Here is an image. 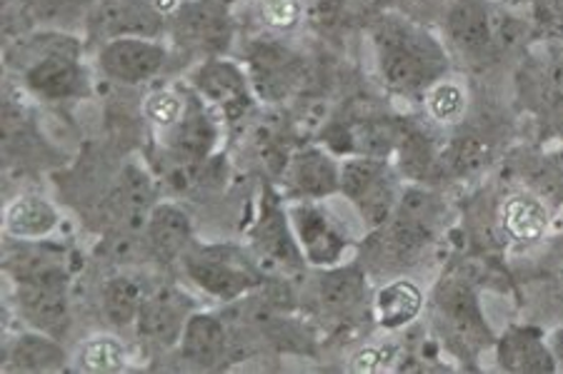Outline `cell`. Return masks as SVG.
I'll list each match as a JSON object with an SVG mask.
<instances>
[{
    "mask_svg": "<svg viewBox=\"0 0 563 374\" xmlns=\"http://www.w3.org/2000/svg\"><path fill=\"white\" fill-rule=\"evenodd\" d=\"M376 76L390 95L421 100L426 90L451 72V56L443 38L429 25L398 11L376 15L368 25Z\"/></svg>",
    "mask_w": 563,
    "mask_h": 374,
    "instance_id": "1",
    "label": "cell"
},
{
    "mask_svg": "<svg viewBox=\"0 0 563 374\" xmlns=\"http://www.w3.org/2000/svg\"><path fill=\"white\" fill-rule=\"evenodd\" d=\"M8 60L21 70L23 88L43 103H68V100H84L90 93L84 41L66 31L23 35L8 50Z\"/></svg>",
    "mask_w": 563,
    "mask_h": 374,
    "instance_id": "2",
    "label": "cell"
},
{
    "mask_svg": "<svg viewBox=\"0 0 563 374\" xmlns=\"http://www.w3.org/2000/svg\"><path fill=\"white\" fill-rule=\"evenodd\" d=\"M449 205L435 190L408 182L401 200L380 230L371 233L378 237V254L396 268H411L426 258L446 230Z\"/></svg>",
    "mask_w": 563,
    "mask_h": 374,
    "instance_id": "3",
    "label": "cell"
},
{
    "mask_svg": "<svg viewBox=\"0 0 563 374\" xmlns=\"http://www.w3.org/2000/svg\"><path fill=\"white\" fill-rule=\"evenodd\" d=\"M431 307L441 340H446L461 358H478L484 350H494L496 332L488 325L478 292L468 277L459 272L441 277L433 287Z\"/></svg>",
    "mask_w": 563,
    "mask_h": 374,
    "instance_id": "4",
    "label": "cell"
},
{
    "mask_svg": "<svg viewBox=\"0 0 563 374\" xmlns=\"http://www.w3.org/2000/svg\"><path fill=\"white\" fill-rule=\"evenodd\" d=\"M404 188V175L390 158H341V197L356 209L368 233L380 230L390 220Z\"/></svg>",
    "mask_w": 563,
    "mask_h": 374,
    "instance_id": "5",
    "label": "cell"
},
{
    "mask_svg": "<svg viewBox=\"0 0 563 374\" xmlns=\"http://www.w3.org/2000/svg\"><path fill=\"white\" fill-rule=\"evenodd\" d=\"M243 68L261 103L278 105L306 86L308 63L301 53L276 38H256L243 50Z\"/></svg>",
    "mask_w": 563,
    "mask_h": 374,
    "instance_id": "6",
    "label": "cell"
},
{
    "mask_svg": "<svg viewBox=\"0 0 563 374\" xmlns=\"http://www.w3.org/2000/svg\"><path fill=\"white\" fill-rule=\"evenodd\" d=\"M168 38L176 48L201 60L225 56L235 38L229 0H184L170 15Z\"/></svg>",
    "mask_w": 563,
    "mask_h": 374,
    "instance_id": "7",
    "label": "cell"
},
{
    "mask_svg": "<svg viewBox=\"0 0 563 374\" xmlns=\"http://www.w3.org/2000/svg\"><path fill=\"white\" fill-rule=\"evenodd\" d=\"M180 264L186 277L216 303H235L263 285L261 272L231 248H190Z\"/></svg>",
    "mask_w": 563,
    "mask_h": 374,
    "instance_id": "8",
    "label": "cell"
},
{
    "mask_svg": "<svg viewBox=\"0 0 563 374\" xmlns=\"http://www.w3.org/2000/svg\"><path fill=\"white\" fill-rule=\"evenodd\" d=\"M188 88L225 125L243 121L258 100L256 93H253L243 63L225 56L198 60L194 70L188 72Z\"/></svg>",
    "mask_w": 563,
    "mask_h": 374,
    "instance_id": "9",
    "label": "cell"
},
{
    "mask_svg": "<svg viewBox=\"0 0 563 374\" xmlns=\"http://www.w3.org/2000/svg\"><path fill=\"white\" fill-rule=\"evenodd\" d=\"M84 29L88 41L101 45L118 38H166L168 15L156 0H93Z\"/></svg>",
    "mask_w": 563,
    "mask_h": 374,
    "instance_id": "10",
    "label": "cell"
},
{
    "mask_svg": "<svg viewBox=\"0 0 563 374\" xmlns=\"http://www.w3.org/2000/svg\"><path fill=\"white\" fill-rule=\"evenodd\" d=\"M288 217L308 268L329 270L343 264L351 250V237L318 200H290Z\"/></svg>",
    "mask_w": 563,
    "mask_h": 374,
    "instance_id": "11",
    "label": "cell"
},
{
    "mask_svg": "<svg viewBox=\"0 0 563 374\" xmlns=\"http://www.w3.org/2000/svg\"><path fill=\"white\" fill-rule=\"evenodd\" d=\"M190 90V88H188ZM221 121L194 90H190L186 115L176 127L161 135L163 162L161 166L206 168L213 160L221 143Z\"/></svg>",
    "mask_w": 563,
    "mask_h": 374,
    "instance_id": "12",
    "label": "cell"
},
{
    "mask_svg": "<svg viewBox=\"0 0 563 374\" xmlns=\"http://www.w3.org/2000/svg\"><path fill=\"white\" fill-rule=\"evenodd\" d=\"M253 252L268 268H276L284 275H294L306 268L303 252L298 248L294 225L288 217V205L280 200L274 188H266L261 195L258 217L251 227Z\"/></svg>",
    "mask_w": 563,
    "mask_h": 374,
    "instance_id": "13",
    "label": "cell"
},
{
    "mask_svg": "<svg viewBox=\"0 0 563 374\" xmlns=\"http://www.w3.org/2000/svg\"><path fill=\"white\" fill-rule=\"evenodd\" d=\"M441 31L446 48L474 66H484L498 56L492 5L486 0H446Z\"/></svg>",
    "mask_w": 563,
    "mask_h": 374,
    "instance_id": "14",
    "label": "cell"
},
{
    "mask_svg": "<svg viewBox=\"0 0 563 374\" xmlns=\"http://www.w3.org/2000/svg\"><path fill=\"white\" fill-rule=\"evenodd\" d=\"M170 50L163 38H118L98 48L96 66L115 86H145L168 68Z\"/></svg>",
    "mask_w": 563,
    "mask_h": 374,
    "instance_id": "15",
    "label": "cell"
},
{
    "mask_svg": "<svg viewBox=\"0 0 563 374\" xmlns=\"http://www.w3.org/2000/svg\"><path fill=\"white\" fill-rule=\"evenodd\" d=\"M286 195L290 200H323L341 195V158L325 145H303L290 150L280 172Z\"/></svg>",
    "mask_w": 563,
    "mask_h": 374,
    "instance_id": "16",
    "label": "cell"
},
{
    "mask_svg": "<svg viewBox=\"0 0 563 374\" xmlns=\"http://www.w3.org/2000/svg\"><path fill=\"white\" fill-rule=\"evenodd\" d=\"M194 297L180 292L178 287H153L141 307L135 330L145 342L170 350L178 347L180 335L186 330L188 317L196 313Z\"/></svg>",
    "mask_w": 563,
    "mask_h": 374,
    "instance_id": "17",
    "label": "cell"
},
{
    "mask_svg": "<svg viewBox=\"0 0 563 374\" xmlns=\"http://www.w3.org/2000/svg\"><path fill=\"white\" fill-rule=\"evenodd\" d=\"M553 207L529 188H519L501 197L496 207V227L506 242L531 248L551 230Z\"/></svg>",
    "mask_w": 563,
    "mask_h": 374,
    "instance_id": "18",
    "label": "cell"
},
{
    "mask_svg": "<svg viewBox=\"0 0 563 374\" xmlns=\"http://www.w3.org/2000/svg\"><path fill=\"white\" fill-rule=\"evenodd\" d=\"M496 367L508 374H556L549 335L531 325H511L494 342Z\"/></svg>",
    "mask_w": 563,
    "mask_h": 374,
    "instance_id": "19",
    "label": "cell"
},
{
    "mask_svg": "<svg viewBox=\"0 0 563 374\" xmlns=\"http://www.w3.org/2000/svg\"><path fill=\"white\" fill-rule=\"evenodd\" d=\"M231 352V332L225 319L208 309H196L188 317L186 330L180 335L178 354L188 367L213 372L221 370Z\"/></svg>",
    "mask_w": 563,
    "mask_h": 374,
    "instance_id": "20",
    "label": "cell"
},
{
    "mask_svg": "<svg viewBox=\"0 0 563 374\" xmlns=\"http://www.w3.org/2000/svg\"><path fill=\"white\" fill-rule=\"evenodd\" d=\"M143 245L151 258L163 264L184 260L194 245V220L178 203H156L143 227Z\"/></svg>",
    "mask_w": 563,
    "mask_h": 374,
    "instance_id": "21",
    "label": "cell"
},
{
    "mask_svg": "<svg viewBox=\"0 0 563 374\" xmlns=\"http://www.w3.org/2000/svg\"><path fill=\"white\" fill-rule=\"evenodd\" d=\"M3 272L13 285L70 287L66 254L45 248L41 242H15V248H8Z\"/></svg>",
    "mask_w": 563,
    "mask_h": 374,
    "instance_id": "22",
    "label": "cell"
},
{
    "mask_svg": "<svg viewBox=\"0 0 563 374\" xmlns=\"http://www.w3.org/2000/svg\"><path fill=\"white\" fill-rule=\"evenodd\" d=\"M15 307L31 330L51 337H63L70 330V295L68 287L56 285H13Z\"/></svg>",
    "mask_w": 563,
    "mask_h": 374,
    "instance_id": "23",
    "label": "cell"
},
{
    "mask_svg": "<svg viewBox=\"0 0 563 374\" xmlns=\"http://www.w3.org/2000/svg\"><path fill=\"white\" fill-rule=\"evenodd\" d=\"M70 367L68 352L63 350L58 337L38 330L15 335L5 347L3 370L15 374H53Z\"/></svg>",
    "mask_w": 563,
    "mask_h": 374,
    "instance_id": "24",
    "label": "cell"
},
{
    "mask_svg": "<svg viewBox=\"0 0 563 374\" xmlns=\"http://www.w3.org/2000/svg\"><path fill=\"white\" fill-rule=\"evenodd\" d=\"M111 213L121 233H143L156 200V188L148 172L139 166H125L111 193Z\"/></svg>",
    "mask_w": 563,
    "mask_h": 374,
    "instance_id": "25",
    "label": "cell"
},
{
    "mask_svg": "<svg viewBox=\"0 0 563 374\" xmlns=\"http://www.w3.org/2000/svg\"><path fill=\"white\" fill-rule=\"evenodd\" d=\"M368 282L358 264H335L321 270L318 280V305L333 319H351L366 305Z\"/></svg>",
    "mask_w": 563,
    "mask_h": 374,
    "instance_id": "26",
    "label": "cell"
},
{
    "mask_svg": "<svg viewBox=\"0 0 563 374\" xmlns=\"http://www.w3.org/2000/svg\"><path fill=\"white\" fill-rule=\"evenodd\" d=\"M58 227L60 213L48 197L25 193L5 205L3 233L15 242H45Z\"/></svg>",
    "mask_w": 563,
    "mask_h": 374,
    "instance_id": "27",
    "label": "cell"
},
{
    "mask_svg": "<svg viewBox=\"0 0 563 374\" xmlns=\"http://www.w3.org/2000/svg\"><path fill=\"white\" fill-rule=\"evenodd\" d=\"M426 307L423 290L416 285L413 280L398 275L380 285L374 297H371V315H374L376 325L384 327L388 332L406 330L421 317Z\"/></svg>",
    "mask_w": 563,
    "mask_h": 374,
    "instance_id": "28",
    "label": "cell"
},
{
    "mask_svg": "<svg viewBox=\"0 0 563 374\" xmlns=\"http://www.w3.org/2000/svg\"><path fill=\"white\" fill-rule=\"evenodd\" d=\"M148 292V285L141 277L129 275V272L108 277L101 287V313L106 322L115 330H129L139 322L141 307Z\"/></svg>",
    "mask_w": 563,
    "mask_h": 374,
    "instance_id": "29",
    "label": "cell"
},
{
    "mask_svg": "<svg viewBox=\"0 0 563 374\" xmlns=\"http://www.w3.org/2000/svg\"><path fill=\"white\" fill-rule=\"evenodd\" d=\"M421 105L426 115L431 117L433 125L449 131V127H459L463 121H466L471 95H468L466 83H461L459 78H453L449 72L446 78H441L439 83L426 90V95L421 98Z\"/></svg>",
    "mask_w": 563,
    "mask_h": 374,
    "instance_id": "30",
    "label": "cell"
},
{
    "mask_svg": "<svg viewBox=\"0 0 563 374\" xmlns=\"http://www.w3.org/2000/svg\"><path fill=\"white\" fill-rule=\"evenodd\" d=\"M129 347H125L121 337L98 332L90 335L88 340L78 347L76 358H73V367L88 374H115L129 370Z\"/></svg>",
    "mask_w": 563,
    "mask_h": 374,
    "instance_id": "31",
    "label": "cell"
},
{
    "mask_svg": "<svg viewBox=\"0 0 563 374\" xmlns=\"http://www.w3.org/2000/svg\"><path fill=\"white\" fill-rule=\"evenodd\" d=\"M488 160H492V145L476 133L453 135L449 143L441 145V175L471 178L484 170Z\"/></svg>",
    "mask_w": 563,
    "mask_h": 374,
    "instance_id": "32",
    "label": "cell"
},
{
    "mask_svg": "<svg viewBox=\"0 0 563 374\" xmlns=\"http://www.w3.org/2000/svg\"><path fill=\"white\" fill-rule=\"evenodd\" d=\"M536 100L551 135L563 143V50L536 72Z\"/></svg>",
    "mask_w": 563,
    "mask_h": 374,
    "instance_id": "33",
    "label": "cell"
},
{
    "mask_svg": "<svg viewBox=\"0 0 563 374\" xmlns=\"http://www.w3.org/2000/svg\"><path fill=\"white\" fill-rule=\"evenodd\" d=\"M190 90L178 88H156L151 90L143 100V117L158 135L168 133L170 127L180 123V117L186 115Z\"/></svg>",
    "mask_w": 563,
    "mask_h": 374,
    "instance_id": "34",
    "label": "cell"
},
{
    "mask_svg": "<svg viewBox=\"0 0 563 374\" xmlns=\"http://www.w3.org/2000/svg\"><path fill=\"white\" fill-rule=\"evenodd\" d=\"M263 29L294 33L306 23V0H253Z\"/></svg>",
    "mask_w": 563,
    "mask_h": 374,
    "instance_id": "35",
    "label": "cell"
},
{
    "mask_svg": "<svg viewBox=\"0 0 563 374\" xmlns=\"http://www.w3.org/2000/svg\"><path fill=\"white\" fill-rule=\"evenodd\" d=\"M349 0H306V25L316 33L329 35L346 21Z\"/></svg>",
    "mask_w": 563,
    "mask_h": 374,
    "instance_id": "36",
    "label": "cell"
},
{
    "mask_svg": "<svg viewBox=\"0 0 563 374\" xmlns=\"http://www.w3.org/2000/svg\"><path fill=\"white\" fill-rule=\"evenodd\" d=\"M549 344H551V350H553V358H556L559 372H563V327H559V330H553L549 335Z\"/></svg>",
    "mask_w": 563,
    "mask_h": 374,
    "instance_id": "37",
    "label": "cell"
},
{
    "mask_svg": "<svg viewBox=\"0 0 563 374\" xmlns=\"http://www.w3.org/2000/svg\"><path fill=\"white\" fill-rule=\"evenodd\" d=\"M549 158L553 162V168H556V172H559V180H561V188H563V143H559L556 148L549 152Z\"/></svg>",
    "mask_w": 563,
    "mask_h": 374,
    "instance_id": "38",
    "label": "cell"
}]
</instances>
